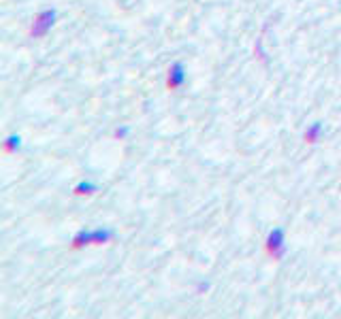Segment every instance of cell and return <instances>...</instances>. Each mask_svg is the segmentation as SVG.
<instances>
[{
  "label": "cell",
  "instance_id": "ba28073f",
  "mask_svg": "<svg viewBox=\"0 0 341 319\" xmlns=\"http://www.w3.org/2000/svg\"><path fill=\"white\" fill-rule=\"evenodd\" d=\"M128 134H130V128L128 126H122V128H117V130H115V137L117 139H126Z\"/></svg>",
  "mask_w": 341,
  "mask_h": 319
},
{
  "label": "cell",
  "instance_id": "5b68a950",
  "mask_svg": "<svg viewBox=\"0 0 341 319\" xmlns=\"http://www.w3.org/2000/svg\"><path fill=\"white\" fill-rule=\"evenodd\" d=\"M90 245H94V241H92V230H79V232L75 234V238H73V243H70V249H75V251H79V249H83V247H90Z\"/></svg>",
  "mask_w": 341,
  "mask_h": 319
},
{
  "label": "cell",
  "instance_id": "277c9868",
  "mask_svg": "<svg viewBox=\"0 0 341 319\" xmlns=\"http://www.w3.org/2000/svg\"><path fill=\"white\" fill-rule=\"evenodd\" d=\"M322 134H324V124L314 122V124L307 126V130L303 132V139H305V143H309V145H314V143H318L322 139Z\"/></svg>",
  "mask_w": 341,
  "mask_h": 319
},
{
  "label": "cell",
  "instance_id": "3957f363",
  "mask_svg": "<svg viewBox=\"0 0 341 319\" xmlns=\"http://www.w3.org/2000/svg\"><path fill=\"white\" fill-rule=\"evenodd\" d=\"M186 83V66L184 62H173L171 68H169V77H166V90L169 92H177L181 90Z\"/></svg>",
  "mask_w": 341,
  "mask_h": 319
},
{
  "label": "cell",
  "instance_id": "6da1fadb",
  "mask_svg": "<svg viewBox=\"0 0 341 319\" xmlns=\"http://www.w3.org/2000/svg\"><path fill=\"white\" fill-rule=\"evenodd\" d=\"M265 251H267L269 258H273V260H277V262L286 258V253H288V245H286V230L280 228V226L273 228L271 232L267 234Z\"/></svg>",
  "mask_w": 341,
  "mask_h": 319
},
{
  "label": "cell",
  "instance_id": "52a82bcc",
  "mask_svg": "<svg viewBox=\"0 0 341 319\" xmlns=\"http://www.w3.org/2000/svg\"><path fill=\"white\" fill-rule=\"evenodd\" d=\"M21 147V137L19 134H11V137H6L4 141H2V149H4V154H15Z\"/></svg>",
  "mask_w": 341,
  "mask_h": 319
},
{
  "label": "cell",
  "instance_id": "7a4b0ae2",
  "mask_svg": "<svg viewBox=\"0 0 341 319\" xmlns=\"http://www.w3.org/2000/svg\"><path fill=\"white\" fill-rule=\"evenodd\" d=\"M58 21V11L55 9H43L41 13L32 19V26H30V38H43L51 32V28Z\"/></svg>",
  "mask_w": 341,
  "mask_h": 319
},
{
  "label": "cell",
  "instance_id": "8992f818",
  "mask_svg": "<svg viewBox=\"0 0 341 319\" xmlns=\"http://www.w3.org/2000/svg\"><path fill=\"white\" fill-rule=\"evenodd\" d=\"M100 191V185L98 183H94V181H81L79 185H75V189H73V194L75 196H94V194H98Z\"/></svg>",
  "mask_w": 341,
  "mask_h": 319
}]
</instances>
